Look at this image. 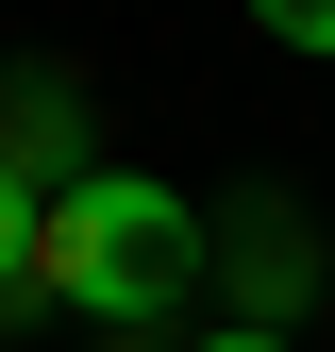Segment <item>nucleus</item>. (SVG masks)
<instances>
[{"instance_id":"1","label":"nucleus","mask_w":335,"mask_h":352,"mask_svg":"<svg viewBox=\"0 0 335 352\" xmlns=\"http://www.w3.org/2000/svg\"><path fill=\"white\" fill-rule=\"evenodd\" d=\"M34 302H67L84 336H168L201 302V201L151 168H84L34 235Z\"/></svg>"},{"instance_id":"2","label":"nucleus","mask_w":335,"mask_h":352,"mask_svg":"<svg viewBox=\"0 0 335 352\" xmlns=\"http://www.w3.org/2000/svg\"><path fill=\"white\" fill-rule=\"evenodd\" d=\"M34 235H51V201L0 168V302H34Z\"/></svg>"},{"instance_id":"3","label":"nucleus","mask_w":335,"mask_h":352,"mask_svg":"<svg viewBox=\"0 0 335 352\" xmlns=\"http://www.w3.org/2000/svg\"><path fill=\"white\" fill-rule=\"evenodd\" d=\"M251 34H285V51H319V67H335V0H251Z\"/></svg>"},{"instance_id":"4","label":"nucleus","mask_w":335,"mask_h":352,"mask_svg":"<svg viewBox=\"0 0 335 352\" xmlns=\"http://www.w3.org/2000/svg\"><path fill=\"white\" fill-rule=\"evenodd\" d=\"M201 352H285V336H251V319H235V336H201Z\"/></svg>"}]
</instances>
